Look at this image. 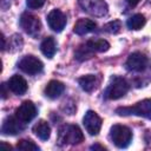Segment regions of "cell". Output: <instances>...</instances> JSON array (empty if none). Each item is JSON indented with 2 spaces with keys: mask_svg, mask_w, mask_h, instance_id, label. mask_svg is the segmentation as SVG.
<instances>
[{
  "mask_svg": "<svg viewBox=\"0 0 151 151\" xmlns=\"http://www.w3.org/2000/svg\"><path fill=\"white\" fill-rule=\"evenodd\" d=\"M110 48V44L104 39H90L86 42L78 46L74 52V58L78 61L90 59L94 53L106 52Z\"/></svg>",
  "mask_w": 151,
  "mask_h": 151,
  "instance_id": "cell-1",
  "label": "cell"
},
{
  "mask_svg": "<svg viewBox=\"0 0 151 151\" xmlns=\"http://www.w3.org/2000/svg\"><path fill=\"white\" fill-rule=\"evenodd\" d=\"M84 142V134L78 125L65 124L58 131L59 145H77Z\"/></svg>",
  "mask_w": 151,
  "mask_h": 151,
  "instance_id": "cell-2",
  "label": "cell"
},
{
  "mask_svg": "<svg viewBox=\"0 0 151 151\" xmlns=\"http://www.w3.org/2000/svg\"><path fill=\"white\" fill-rule=\"evenodd\" d=\"M129 90H130V85L124 78L113 76L104 92V98L109 100H116L124 97Z\"/></svg>",
  "mask_w": 151,
  "mask_h": 151,
  "instance_id": "cell-3",
  "label": "cell"
},
{
  "mask_svg": "<svg viewBox=\"0 0 151 151\" xmlns=\"http://www.w3.org/2000/svg\"><path fill=\"white\" fill-rule=\"evenodd\" d=\"M118 116H137L151 119V99H144L132 106H120L116 109Z\"/></svg>",
  "mask_w": 151,
  "mask_h": 151,
  "instance_id": "cell-4",
  "label": "cell"
},
{
  "mask_svg": "<svg viewBox=\"0 0 151 151\" xmlns=\"http://www.w3.org/2000/svg\"><path fill=\"white\" fill-rule=\"evenodd\" d=\"M110 138L112 143L119 147V149H125L131 144L132 140V131L130 127L120 124H116L111 127L110 131Z\"/></svg>",
  "mask_w": 151,
  "mask_h": 151,
  "instance_id": "cell-5",
  "label": "cell"
},
{
  "mask_svg": "<svg viewBox=\"0 0 151 151\" xmlns=\"http://www.w3.org/2000/svg\"><path fill=\"white\" fill-rule=\"evenodd\" d=\"M20 27L31 37L37 38L40 32H41V21L39 20L38 17L33 15L32 13L25 12L21 14L20 20H19Z\"/></svg>",
  "mask_w": 151,
  "mask_h": 151,
  "instance_id": "cell-6",
  "label": "cell"
},
{
  "mask_svg": "<svg viewBox=\"0 0 151 151\" xmlns=\"http://www.w3.org/2000/svg\"><path fill=\"white\" fill-rule=\"evenodd\" d=\"M18 67L22 72H25L27 74H31V76H34V74H39L42 71L44 65H42L40 59H38L37 57H34L32 54H28V55L22 57L19 60Z\"/></svg>",
  "mask_w": 151,
  "mask_h": 151,
  "instance_id": "cell-7",
  "label": "cell"
},
{
  "mask_svg": "<svg viewBox=\"0 0 151 151\" xmlns=\"http://www.w3.org/2000/svg\"><path fill=\"white\" fill-rule=\"evenodd\" d=\"M80 7L91 15L104 17L107 14V4L104 0H78Z\"/></svg>",
  "mask_w": 151,
  "mask_h": 151,
  "instance_id": "cell-8",
  "label": "cell"
},
{
  "mask_svg": "<svg viewBox=\"0 0 151 151\" xmlns=\"http://www.w3.org/2000/svg\"><path fill=\"white\" fill-rule=\"evenodd\" d=\"M149 65L147 57L142 52H133L129 55L125 66L131 72H142L144 71Z\"/></svg>",
  "mask_w": 151,
  "mask_h": 151,
  "instance_id": "cell-9",
  "label": "cell"
},
{
  "mask_svg": "<svg viewBox=\"0 0 151 151\" xmlns=\"http://www.w3.org/2000/svg\"><path fill=\"white\" fill-rule=\"evenodd\" d=\"M83 124L85 126V130L88 132V134L91 136H96L99 133L100 129H101V124L103 120L101 118L94 112V111H87L83 118Z\"/></svg>",
  "mask_w": 151,
  "mask_h": 151,
  "instance_id": "cell-10",
  "label": "cell"
},
{
  "mask_svg": "<svg viewBox=\"0 0 151 151\" xmlns=\"http://www.w3.org/2000/svg\"><path fill=\"white\" fill-rule=\"evenodd\" d=\"M35 116H37V107L29 100H25L15 111V117L24 124L29 123Z\"/></svg>",
  "mask_w": 151,
  "mask_h": 151,
  "instance_id": "cell-11",
  "label": "cell"
},
{
  "mask_svg": "<svg viewBox=\"0 0 151 151\" xmlns=\"http://www.w3.org/2000/svg\"><path fill=\"white\" fill-rule=\"evenodd\" d=\"M25 125L26 124L21 123L15 116H9V117L5 118V120L2 122L1 132L4 134H8V136H15L25 130Z\"/></svg>",
  "mask_w": 151,
  "mask_h": 151,
  "instance_id": "cell-12",
  "label": "cell"
},
{
  "mask_svg": "<svg viewBox=\"0 0 151 151\" xmlns=\"http://www.w3.org/2000/svg\"><path fill=\"white\" fill-rule=\"evenodd\" d=\"M47 24L52 31L59 33L66 26V15L60 9H52L47 15Z\"/></svg>",
  "mask_w": 151,
  "mask_h": 151,
  "instance_id": "cell-13",
  "label": "cell"
},
{
  "mask_svg": "<svg viewBox=\"0 0 151 151\" xmlns=\"http://www.w3.org/2000/svg\"><path fill=\"white\" fill-rule=\"evenodd\" d=\"M7 87L9 91H12L14 94L17 96H22L26 93L28 86H27V81L25 80L24 77L19 76V74H14L12 76L8 81H7Z\"/></svg>",
  "mask_w": 151,
  "mask_h": 151,
  "instance_id": "cell-14",
  "label": "cell"
},
{
  "mask_svg": "<svg viewBox=\"0 0 151 151\" xmlns=\"http://www.w3.org/2000/svg\"><path fill=\"white\" fill-rule=\"evenodd\" d=\"M64 91H65V85L61 81H59V80H51L46 85V87L44 90L45 96L47 98H50V99H57V98H59L63 94Z\"/></svg>",
  "mask_w": 151,
  "mask_h": 151,
  "instance_id": "cell-15",
  "label": "cell"
},
{
  "mask_svg": "<svg viewBox=\"0 0 151 151\" xmlns=\"http://www.w3.org/2000/svg\"><path fill=\"white\" fill-rule=\"evenodd\" d=\"M96 27H97V24L93 20L81 18L74 24L73 32L78 35H84V34H87L90 32H93L96 29Z\"/></svg>",
  "mask_w": 151,
  "mask_h": 151,
  "instance_id": "cell-16",
  "label": "cell"
},
{
  "mask_svg": "<svg viewBox=\"0 0 151 151\" xmlns=\"http://www.w3.org/2000/svg\"><path fill=\"white\" fill-rule=\"evenodd\" d=\"M78 83L85 92H92L93 90L97 88L99 80H98L97 76H94V74H86V76L80 77L78 79Z\"/></svg>",
  "mask_w": 151,
  "mask_h": 151,
  "instance_id": "cell-17",
  "label": "cell"
},
{
  "mask_svg": "<svg viewBox=\"0 0 151 151\" xmlns=\"http://www.w3.org/2000/svg\"><path fill=\"white\" fill-rule=\"evenodd\" d=\"M32 131L41 140H47L51 136V127L48 123L45 120H39L37 124H34V126L32 127Z\"/></svg>",
  "mask_w": 151,
  "mask_h": 151,
  "instance_id": "cell-18",
  "label": "cell"
},
{
  "mask_svg": "<svg viewBox=\"0 0 151 151\" xmlns=\"http://www.w3.org/2000/svg\"><path fill=\"white\" fill-rule=\"evenodd\" d=\"M40 50L42 52V54L47 58H53L55 52H57V44L53 37H47L45 38L41 44H40Z\"/></svg>",
  "mask_w": 151,
  "mask_h": 151,
  "instance_id": "cell-19",
  "label": "cell"
},
{
  "mask_svg": "<svg viewBox=\"0 0 151 151\" xmlns=\"http://www.w3.org/2000/svg\"><path fill=\"white\" fill-rule=\"evenodd\" d=\"M145 24H146V19H145V17H144L143 14H140V13H137V14L130 17V18L127 19V21H126L127 27H129L130 29H134V31L140 29Z\"/></svg>",
  "mask_w": 151,
  "mask_h": 151,
  "instance_id": "cell-20",
  "label": "cell"
},
{
  "mask_svg": "<svg viewBox=\"0 0 151 151\" xmlns=\"http://www.w3.org/2000/svg\"><path fill=\"white\" fill-rule=\"evenodd\" d=\"M17 149L24 151H39V146L31 139H20L17 144Z\"/></svg>",
  "mask_w": 151,
  "mask_h": 151,
  "instance_id": "cell-21",
  "label": "cell"
},
{
  "mask_svg": "<svg viewBox=\"0 0 151 151\" xmlns=\"http://www.w3.org/2000/svg\"><path fill=\"white\" fill-rule=\"evenodd\" d=\"M104 31L107 32V33H111V34H117L120 32V28H122V21L120 20H112L107 24L104 25Z\"/></svg>",
  "mask_w": 151,
  "mask_h": 151,
  "instance_id": "cell-22",
  "label": "cell"
},
{
  "mask_svg": "<svg viewBox=\"0 0 151 151\" xmlns=\"http://www.w3.org/2000/svg\"><path fill=\"white\" fill-rule=\"evenodd\" d=\"M22 45H24V41H22L21 35L14 34V35L11 38V40H9L8 47H12V48H11L12 51H18V50H20V48L22 47Z\"/></svg>",
  "mask_w": 151,
  "mask_h": 151,
  "instance_id": "cell-23",
  "label": "cell"
},
{
  "mask_svg": "<svg viewBox=\"0 0 151 151\" xmlns=\"http://www.w3.org/2000/svg\"><path fill=\"white\" fill-rule=\"evenodd\" d=\"M45 2H46V0H26V5L31 9L40 8L45 5Z\"/></svg>",
  "mask_w": 151,
  "mask_h": 151,
  "instance_id": "cell-24",
  "label": "cell"
},
{
  "mask_svg": "<svg viewBox=\"0 0 151 151\" xmlns=\"http://www.w3.org/2000/svg\"><path fill=\"white\" fill-rule=\"evenodd\" d=\"M11 2H12V0H1V1H0L1 9H2V11L8 9V8L11 7Z\"/></svg>",
  "mask_w": 151,
  "mask_h": 151,
  "instance_id": "cell-25",
  "label": "cell"
},
{
  "mask_svg": "<svg viewBox=\"0 0 151 151\" xmlns=\"http://www.w3.org/2000/svg\"><path fill=\"white\" fill-rule=\"evenodd\" d=\"M6 84H2L1 85V97H2V99H6L7 98V91H6Z\"/></svg>",
  "mask_w": 151,
  "mask_h": 151,
  "instance_id": "cell-26",
  "label": "cell"
},
{
  "mask_svg": "<svg viewBox=\"0 0 151 151\" xmlns=\"http://www.w3.org/2000/svg\"><path fill=\"white\" fill-rule=\"evenodd\" d=\"M125 1L127 2V5L130 7H134V6H137L140 2V0H125Z\"/></svg>",
  "mask_w": 151,
  "mask_h": 151,
  "instance_id": "cell-27",
  "label": "cell"
},
{
  "mask_svg": "<svg viewBox=\"0 0 151 151\" xmlns=\"http://www.w3.org/2000/svg\"><path fill=\"white\" fill-rule=\"evenodd\" d=\"M91 150H106V147H104L103 145H99V144H94V145H91V147H90Z\"/></svg>",
  "mask_w": 151,
  "mask_h": 151,
  "instance_id": "cell-28",
  "label": "cell"
},
{
  "mask_svg": "<svg viewBox=\"0 0 151 151\" xmlns=\"http://www.w3.org/2000/svg\"><path fill=\"white\" fill-rule=\"evenodd\" d=\"M0 146H1V147H6V149H8V150H9V149H12V146H11V145H7V144H5L4 142L0 144Z\"/></svg>",
  "mask_w": 151,
  "mask_h": 151,
  "instance_id": "cell-29",
  "label": "cell"
}]
</instances>
